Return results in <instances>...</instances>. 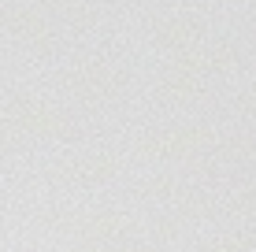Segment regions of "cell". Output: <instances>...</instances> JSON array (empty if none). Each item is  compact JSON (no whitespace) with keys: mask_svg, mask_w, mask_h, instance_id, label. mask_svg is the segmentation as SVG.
<instances>
[{"mask_svg":"<svg viewBox=\"0 0 256 252\" xmlns=\"http://www.w3.org/2000/svg\"><path fill=\"white\" fill-rule=\"evenodd\" d=\"M208 145V130L200 126H174V130H160V134L141 141V156L148 160H186L197 156Z\"/></svg>","mask_w":256,"mask_h":252,"instance_id":"cell-1","label":"cell"},{"mask_svg":"<svg viewBox=\"0 0 256 252\" xmlns=\"http://www.w3.org/2000/svg\"><path fill=\"white\" fill-rule=\"evenodd\" d=\"M116 167H119L116 156L96 152V156H90V160L78 163V182H86V186H104V182L116 178Z\"/></svg>","mask_w":256,"mask_h":252,"instance_id":"cell-2","label":"cell"},{"mask_svg":"<svg viewBox=\"0 0 256 252\" xmlns=\"http://www.w3.org/2000/svg\"><path fill=\"white\" fill-rule=\"evenodd\" d=\"M200 252H249V249H245V241H219V245H208Z\"/></svg>","mask_w":256,"mask_h":252,"instance_id":"cell-3","label":"cell"}]
</instances>
